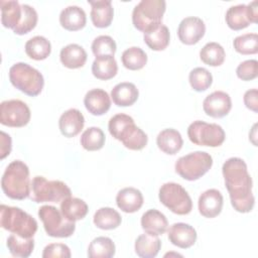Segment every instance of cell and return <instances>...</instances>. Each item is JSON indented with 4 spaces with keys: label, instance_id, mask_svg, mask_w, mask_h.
<instances>
[{
    "label": "cell",
    "instance_id": "cell-1",
    "mask_svg": "<svg viewBox=\"0 0 258 258\" xmlns=\"http://www.w3.org/2000/svg\"><path fill=\"white\" fill-rule=\"evenodd\" d=\"M222 172L233 208L239 213L251 212L255 198L252 194L253 182L246 162L242 158L231 157L224 162Z\"/></svg>",
    "mask_w": 258,
    "mask_h": 258
},
{
    "label": "cell",
    "instance_id": "cell-2",
    "mask_svg": "<svg viewBox=\"0 0 258 258\" xmlns=\"http://www.w3.org/2000/svg\"><path fill=\"white\" fill-rule=\"evenodd\" d=\"M108 129L115 139L130 150H141L148 142L146 133L135 125L131 116L123 113L116 114L109 120Z\"/></svg>",
    "mask_w": 258,
    "mask_h": 258
},
{
    "label": "cell",
    "instance_id": "cell-3",
    "mask_svg": "<svg viewBox=\"0 0 258 258\" xmlns=\"http://www.w3.org/2000/svg\"><path fill=\"white\" fill-rule=\"evenodd\" d=\"M29 168L21 160H13L6 167L2 178L1 188L12 200H24L30 195Z\"/></svg>",
    "mask_w": 258,
    "mask_h": 258
},
{
    "label": "cell",
    "instance_id": "cell-4",
    "mask_svg": "<svg viewBox=\"0 0 258 258\" xmlns=\"http://www.w3.org/2000/svg\"><path fill=\"white\" fill-rule=\"evenodd\" d=\"M0 225L12 234L24 238H33L37 231L36 220L17 207L1 205Z\"/></svg>",
    "mask_w": 258,
    "mask_h": 258
},
{
    "label": "cell",
    "instance_id": "cell-5",
    "mask_svg": "<svg viewBox=\"0 0 258 258\" xmlns=\"http://www.w3.org/2000/svg\"><path fill=\"white\" fill-rule=\"evenodd\" d=\"M11 84L30 97L39 95L44 86L42 74L26 62H16L9 69Z\"/></svg>",
    "mask_w": 258,
    "mask_h": 258
},
{
    "label": "cell",
    "instance_id": "cell-6",
    "mask_svg": "<svg viewBox=\"0 0 258 258\" xmlns=\"http://www.w3.org/2000/svg\"><path fill=\"white\" fill-rule=\"evenodd\" d=\"M166 9L164 0H141L132 11V23L142 32L157 28L162 21Z\"/></svg>",
    "mask_w": 258,
    "mask_h": 258
},
{
    "label": "cell",
    "instance_id": "cell-7",
    "mask_svg": "<svg viewBox=\"0 0 258 258\" xmlns=\"http://www.w3.org/2000/svg\"><path fill=\"white\" fill-rule=\"evenodd\" d=\"M69 197H72L71 188L60 180L36 175L31 181L29 198L34 203H61Z\"/></svg>",
    "mask_w": 258,
    "mask_h": 258
},
{
    "label": "cell",
    "instance_id": "cell-8",
    "mask_svg": "<svg viewBox=\"0 0 258 258\" xmlns=\"http://www.w3.org/2000/svg\"><path fill=\"white\" fill-rule=\"evenodd\" d=\"M213 165L212 156L206 151H195L179 157L175 164V172L182 178L192 181L206 174Z\"/></svg>",
    "mask_w": 258,
    "mask_h": 258
},
{
    "label": "cell",
    "instance_id": "cell-9",
    "mask_svg": "<svg viewBox=\"0 0 258 258\" xmlns=\"http://www.w3.org/2000/svg\"><path fill=\"white\" fill-rule=\"evenodd\" d=\"M38 217L42 221L46 234L53 238H68L76 230L75 222L64 218L60 210L54 206L44 205L38 209Z\"/></svg>",
    "mask_w": 258,
    "mask_h": 258
},
{
    "label": "cell",
    "instance_id": "cell-10",
    "mask_svg": "<svg viewBox=\"0 0 258 258\" xmlns=\"http://www.w3.org/2000/svg\"><path fill=\"white\" fill-rule=\"evenodd\" d=\"M158 198L163 206L176 215H187L191 212V199L179 183H163L159 188Z\"/></svg>",
    "mask_w": 258,
    "mask_h": 258
},
{
    "label": "cell",
    "instance_id": "cell-11",
    "mask_svg": "<svg viewBox=\"0 0 258 258\" xmlns=\"http://www.w3.org/2000/svg\"><path fill=\"white\" fill-rule=\"evenodd\" d=\"M189 140L200 146L218 147L223 144L226 138L224 129L216 123H207L197 120L189 124L187 128Z\"/></svg>",
    "mask_w": 258,
    "mask_h": 258
},
{
    "label": "cell",
    "instance_id": "cell-12",
    "mask_svg": "<svg viewBox=\"0 0 258 258\" xmlns=\"http://www.w3.org/2000/svg\"><path fill=\"white\" fill-rule=\"evenodd\" d=\"M29 107L21 100H7L0 105V123L8 127H23L30 121Z\"/></svg>",
    "mask_w": 258,
    "mask_h": 258
},
{
    "label": "cell",
    "instance_id": "cell-13",
    "mask_svg": "<svg viewBox=\"0 0 258 258\" xmlns=\"http://www.w3.org/2000/svg\"><path fill=\"white\" fill-rule=\"evenodd\" d=\"M226 22L233 30H241L256 23L258 20V2L252 1L248 5L238 4L231 6L226 12Z\"/></svg>",
    "mask_w": 258,
    "mask_h": 258
},
{
    "label": "cell",
    "instance_id": "cell-14",
    "mask_svg": "<svg viewBox=\"0 0 258 258\" xmlns=\"http://www.w3.org/2000/svg\"><path fill=\"white\" fill-rule=\"evenodd\" d=\"M205 22L196 16H188L183 18L178 24L177 35L179 40L187 45L196 44L205 35Z\"/></svg>",
    "mask_w": 258,
    "mask_h": 258
},
{
    "label": "cell",
    "instance_id": "cell-15",
    "mask_svg": "<svg viewBox=\"0 0 258 258\" xmlns=\"http://www.w3.org/2000/svg\"><path fill=\"white\" fill-rule=\"evenodd\" d=\"M232 108V100L228 93L215 91L208 95L203 102L205 113L213 118H223L228 115Z\"/></svg>",
    "mask_w": 258,
    "mask_h": 258
},
{
    "label": "cell",
    "instance_id": "cell-16",
    "mask_svg": "<svg viewBox=\"0 0 258 258\" xmlns=\"http://www.w3.org/2000/svg\"><path fill=\"white\" fill-rule=\"evenodd\" d=\"M168 240L172 245L181 249H187L191 247L197 241V231L195 228L185 223H174L168 231Z\"/></svg>",
    "mask_w": 258,
    "mask_h": 258
},
{
    "label": "cell",
    "instance_id": "cell-17",
    "mask_svg": "<svg viewBox=\"0 0 258 258\" xmlns=\"http://www.w3.org/2000/svg\"><path fill=\"white\" fill-rule=\"evenodd\" d=\"M224 204V199L220 190L210 188L205 190L199 198V212L205 218H215L221 212Z\"/></svg>",
    "mask_w": 258,
    "mask_h": 258
},
{
    "label": "cell",
    "instance_id": "cell-18",
    "mask_svg": "<svg viewBox=\"0 0 258 258\" xmlns=\"http://www.w3.org/2000/svg\"><path fill=\"white\" fill-rule=\"evenodd\" d=\"M85 117L78 109L72 108L61 114L58 120L60 133L68 138L77 136L84 128Z\"/></svg>",
    "mask_w": 258,
    "mask_h": 258
},
{
    "label": "cell",
    "instance_id": "cell-19",
    "mask_svg": "<svg viewBox=\"0 0 258 258\" xmlns=\"http://www.w3.org/2000/svg\"><path fill=\"white\" fill-rule=\"evenodd\" d=\"M86 109L95 116H101L109 111L111 107V99L109 94L103 89H92L84 98Z\"/></svg>",
    "mask_w": 258,
    "mask_h": 258
},
{
    "label": "cell",
    "instance_id": "cell-20",
    "mask_svg": "<svg viewBox=\"0 0 258 258\" xmlns=\"http://www.w3.org/2000/svg\"><path fill=\"white\" fill-rule=\"evenodd\" d=\"M142 192L135 187H124L116 196V204L124 213H135L143 205Z\"/></svg>",
    "mask_w": 258,
    "mask_h": 258
},
{
    "label": "cell",
    "instance_id": "cell-21",
    "mask_svg": "<svg viewBox=\"0 0 258 258\" xmlns=\"http://www.w3.org/2000/svg\"><path fill=\"white\" fill-rule=\"evenodd\" d=\"M91 5V19L93 24L98 28L108 27L114 16V9L111 0L88 1Z\"/></svg>",
    "mask_w": 258,
    "mask_h": 258
},
{
    "label": "cell",
    "instance_id": "cell-22",
    "mask_svg": "<svg viewBox=\"0 0 258 258\" xmlns=\"http://www.w3.org/2000/svg\"><path fill=\"white\" fill-rule=\"evenodd\" d=\"M87 16L83 8L77 5H71L60 11L59 23L70 31H77L85 27Z\"/></svg>",
    "mask_w": 258,
    "mask_h": 258
},
{
    "label": "cell",
    "instance_id": "cell-23",
    "mask_svg": "<svg viewBox=\"0 0 258 258\" xmlns=\"http://www.w3.org/2000/svg\"><path fill=\"white\" fill-rule=\"evenodd\" d=\"M167 226L166 217L158 210H148L141 217V227L147 234L154 236L162 235L166 232Z\"/></svg>",
    "mask_w": 258,
    "mask_h": 258
},
{
    "label": "cell",
    "instance_id": "cell-24",
    "mask_svg": "<svg viewBox=\"0 0 258 258\" xmlns=\"http://www.w3.org/2000/svg\"><path fill=\"white\" fill-rule=\"evenodd\" d=\"M139 96L138 89L133 83L123 82L117 84L111 91V98L115 105L128 107L133 105Z\"/></svg>",
    "mask_w": 258,
    "mask_h": 258
},
{
    "label": "cell",
    "instance_id": "cell-25",
    "mask_svg": "<svg viewBox=\"0 0 258 258\" xmlns=\"http://www.w3.org/2000/svg\"><path fill=\"white\" fill-rule=\"evenodd\" d=\"M156 144L162 152L173 155L181 149L183 140L177 130L173 128H166L158 133L156 137Z\"/></svg>",
    "mask_w": 258,
    "mask_h": 258
},
{
    "label": "cell",
    "instance_id": "cell-26",
    "mask_svg": "<svg viewBox=\"0 0 258 258\" xmlns=\"http://www.w3.org/2000/svg\"><path fill=\"white\" fill-rule=\"evenodd\" d=\"M87 52L83 46L77 43H70L61 48L59 59L68 69L82 68L87 60Z\"/></svg>",
    "mask_w": 258,
    "mask_h": 258
},
{
    "label": "cell",
    "instance_id": "cell-27",
    "mask_svg": "<svg viewBox=\"0 0 258 258\" xmlns=\"http://www.w3.org/2000/svg\"><path fill=\"white\" fill-rule=\"evenodd\" d=\"M135 253L141 258H153L155 257L160 248L161 240L158 236L150 234H141L135 241Z\"/></svg>",
    "mask_w": 258,
    "mask_h": 258
},
{
    "label": "cell",
    "instance_id": "cell-28",
    "mask_svg": "<svg viewBox=\"0 0 258 258\" xmlns=\"http://www.w3.org/2000/svg\"><path fill=\"white\" fill-rule=\"evenodd\" d=\"M89 208L85 201L79 198L69 197L60 203V212L66 219L76 222L84 219L88 214Z\"/></svg>",
    "mask_w": 258,
    "mask_h": 258
},
{
    "label": "cell",
    "instance_id": "cell-29",
    "mask_svg": "<svg viewBox=\"0 0 258 258\" xmlns=\"http://www.w3.org/2000/svg\"><path fill=\"white\" fill-rule=\"evenodd\" d=\"M1 23L12 30L19 24L22 17V8L18 1L1 0Z\"/></svg>",
    "mask_w": 258,
    "mask_h": 258
},
{
    "label": "cell",
    "instance_id": "cell-30",
    "mask_svg": "<svg viewBox=\"0 0 258 258\" xmlns=\"http://www.w3.org/2000/svg\"><path fill=\"white\" fill-rule=\"evenodd\" d=\"M117 72L118 64L114 56L96 57L92 63V73L99 80H110L116 76Z\"/></svg>",
    "mask_w": 258,
    "mask_h": 258
},
{
    "label": "cell",
    "instance_id": "cell-31",
    "mask_svg": "<svg viewBox=\"0 0 258 258\" xmlns=\"http://www.w3.org/2000/svg\"><path fill=\"white\" fill-rule=\"evenodd\" d=\"M25 52L32 59L42 60L50 54L51 44L44 36L36 35L26 41Z\"/></svg>",
    "mask_w": 258,
    "mask_h": 258
},
{
    "label": "cell",
    "instance_id": "cell-32",
    "mask_svg": "<svg viewBox=\"0 0 258 258\" xmlns=\"http://www.w3.org/2000/svg\"><path fill=\"white\" fill-rule=\"evenodd\" d=\"M122 218L120 214L109 207H103L97 210L94 215V224L102 230H113L121 225Z\"/></svg>",
    "mask_w": 258,
    "mask_h": 258
},
{
    "label": "cell",
    "instance_id": "cell-33",
    "mask_svg": "<svg viewBox=\"0 0 258 258\" xmlns=\"http://www.w3.org/2000/svg\"><path fill=\"white\" fill-rule=\"evenodd\" d=\"M7 248L14 257L27 258L34 249L33 238H24L16 234H11L7 239Z\"/></svg>",
    "mask_w": 258,
    "mask_h": 258
},
{
    "label": "cell",
    "instance_id": "cell-34",
    "mask_svg": "<svg viewBox=\"0 0 258 258\" xmlns=\"http://www.w3.org/2000/svg\"><path fill=\"white\" fill-rule=\"evenodd\" d=\"M144 42L152 50H163L169 44L170 33L166 25L160 24L157 28L143 34Z\"/></svg>",
    "mask_w": 258,
    "mask_h": 258
},
{
    "label": "cell",
    "instance_id": "cell-35",
    "mask_svg": "<svg viewBox=\"0 0 258 258\" xmlns=\"http://www.w3.org/2000/svg\"><path fill=\"white\" fill-rule=\"evenodd\" d=\"M116 247L109 237H97L88 247V257L90 258H111L115 255Z\"/></svg>",
    "mask_w": 258,
    "mask_h": 258
},
{
    "label": "cell",
    "instance_id": "cell-36",
    "mask_svg": "<svg viewBox=\"0 0 258 258\" xmlns=\"http://www.w3.org/2000/svg\"><path fill=\"white\" fill-rule=\"evenodd\" d=\"M226 52L224 47L215 41L206 43L200 51V57L203 62L211 67H219L225 60Z\"/></svg>",
    "mask_w": 258,
    "mask_h": 258
},
{
    "label": "cell",
    "instance_id": "cell-37",
    "mask_svg": "<svg viewBox=\"0 0 258 258\" xmlns=\"http://www.w3.org/2000/svg\"><path fill=\"white\" fill-rule=\"evenodd\" d=\"M121 60L123 66L131 71H138L144 68L147 62V54L139 46H131L122 53Z\"/></svg>",
    "mask_w": 258,
    "mask_h": 258
},
{
    "label": "cell",
    "instance_id": "cell-38",
    "mask_svg": "<svg viewBox=\"0 0 258 258\" xmlns=\"http://www.w3.org/2000/svg\"><path fill=\"white\" fill-rule=\"evenodd\" d=\"M106 136L102 129L99 127H89L86 129L80 139L81 145L88 151H96L103 148L105 144Z\"/></svg>",
    "mask_w": 258,
    "mask_h": 258
},
{
    "label": "cell",
    "instance_id": "cell-39",
    "mask_svg": "<svg viewBox=\"0 0 258 258\" xmlns=\"http://www.w3.org/2000/svg\"><path fill=\"white\" fill-rule=\"evenodd\" d=\"M22 17L19 22V24L13 29V32L18 35H23L31 31L37 23L38 16L36 10L28 5V4H22Z\"/></svg>",
    "mask_w": 258,
    "mask_h": 258
},
{
    "label": "cell",
    "instance_id": "cell-40",
    "mask_svg": "<svg viewBox=\"0 0 258 258\" xmlns=\"http://www.w3.org/2000/svg\"><path fill=\"white\" fill-rule=\"evenodd\" d=\"M190 87L197 92H204L208 90L213 83L212 74L205 68H195L188 75Z\"/></svg>",
    "mask_w": 258,
    "mask_h": 258
},
{
    "label": "cell",
    "instance_id": "cell-41",
    "mask_svg": "<svg viewBox=\"0 0 258 258\" xmlns=\"http://www.w3.org/2000/svg\"><path fill=\"white\" fill-rule=\"evenodd\" d=\"M234 48L241 54H255L258 52L257 33H245L233 40Z\"/></svg>",
    "mask_w": 258,
    "mask_h": 258
},
{
    "label": "cell",
    "instance_id": "cell-42",
    "mask_svg": "<svg viewBox=\"0 0 258 258\" xmlns=\"http://www.w3.org/2000/svg\"><path fill=\"white\" fill-rule=\"evenodd\" d=\"M92 51L96 57L114 56L117 45L115 40L109 35H99L92 42Z\"/></svg>",
    "mask_w": 258,
    "mask_h": 258
},
{
    "label": "cell",
    "instance_id": "cell-43",
    "mask_svg": "<svg viewBox=\"0 0 258 258\" xmlns=\"http://www.w3.org/2000/svg\"><path fill=\"white\" fill-rule=\"evenodd\" d=\"M236 74L242 81H251L258 76V61L256 59H247L242 61L236 69Z\"/></svg>",
    "mask_w": 258,
    "mask_h": 258
},
{
    "label": "cell",
    "instance_id": "cell-44",
    "mask_svg": "<svg viewBox=\"0 0 258 258\" xmlns=\"http://www.w3.org/2000/svg\"><path fill=\"white\" fill-rule=\"evenodd\" d=\"M42 258H70L72 256L71 249L62 243H51L44 247Z\"/></svg>",
    "mask_w": 258,
    "mask_h": 258
},
{
    "label": "cell",
    "instance_id": "cell-45",
    "mask_svg": "<svg viewBox=\"0 0 258 258\" xmlns=\"http://www.w3.org/2000/svg\"><path fill=\"white\" fill-rule=\"evenodd\" d=\"M245 106L251 111L257 113L258 112V91L257 89H251L245 92L244 97Z\"/></svg>",
    "mask_w": 258,
    "mask_h": 258
},
{
    "label": "cell",
    "instance_id": "cell-46",
    "mask_svg": "<svg viewBox=\"0 0 258 258\" xmlns=\"http://www.w3.org/2000/svg\"><path fill=\"white\" fill-rule=\"evenodd\" d=\"M0 158L4 159L11 152V137L4 131L0 132Z\"/></svg>",
    "mask_w": 258,
    "mask_h": 258
}]
</instances>
